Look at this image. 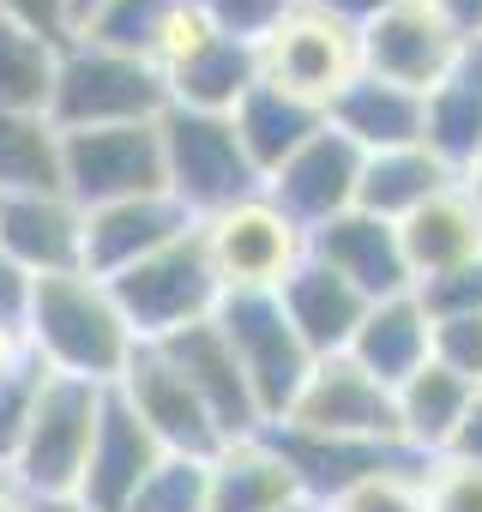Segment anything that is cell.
Segmentation results:
<instances>
[{"label":"cell","instance_id":"cell-5","mask_svg":"<svg viewBox=\"0 0 482 512\" xmlns=\"http://www.w3.org/2000/svg\"><path fill=\"white\" fill-rule=\"evenodd\" d=\"M109 296H115V308L127 314V326H133L139 344H157V338H169V332H181V326L211 320L217 302H223V284H217V272H211V260H205L199 223H193L187 235H175L169 247L145 253L139 266L115 272V278H109Z\"/></svg>","mask_w":482,"mask_h":512},{"label":"cell","instance_id":"cell-7","mask_svg":"<svg viewBox=\"0 0 482 512\" xmlns=\"http://www.w3.org/2000/svg\"><path fill=\"white\" fill-rule=\"evenodd\" d=\"M199 241H205V260H211L223 296L278 290L308 260V229L290 223L266 193H254V199H241V205L205 217L199 223Z\"/></svg>","mask_w":482,"mask_h":512},{"label":"cell","instance_id":"cell-37","mask_svg":"<svg viewBox=\"0 0 482 512\" xmlns=\"http://www.w3.org/2000/svg\"><path fill=\"white\" fill-rule=\"evenodd\" d=\"M428 362H440L464 386H482V314L428 320Z\"/></svg>","mask_w":482,"mask_h":512},{"label":"cell","instance_id":"cell-3","mask_svg":"<svg viewBox=\"0 0 482 512\" xmlns=\"http://www.w3.org/2000/svg\"><path fill=\"white\" fill-rule=\"evenodd\" d=\"M157 139H163V187L193 223H205V217H217V211L260 193V169L248 163V151H241L229 115L163 109Z\"/></svg>","mask_w":482,"mask_h":512},{"label":"cell","instance_id":"cell-32","mask_svg":"<svg viewBox=\"0 0 482 512\" xmlns=\"http://www.w3.org/2000/svg\"><path fill=\"white\" fill-rule=\"evenodd\" d=\"M175 7H187V0H103V7L79 25V37H91L103 49H121V55H145Z\"/></svg>","mask_w":482,"mask_h":512},{"label":"cell","instance_id":"cell-9","mask_svg":"<svg viewBox=\"0 0 482 512\" xmlns=\"http://www.w3.org/2000/svg\"><path fill=\"white\" fill-rule=\"evenodd\" d=\"M356 43H362V73L404 85L416 97H428L440 79H452L470 55V37H458L428 0H392L386 13H374L356 31Z\"/></svg>","mask_w":482,"mask_h":512},{"label":"cell","instance_id":"cell-6","mask_svg":"<svg viewBox=\"0 0 482 512\" xmlns=\"http://www.w3.org/2000/svg\"><path fill=\"white\" fill-rule=\"evenodd\" d=\"M211 320H217V332L229 338V350H235V362H241V380H248V392H254L266 428H278L284 410L296 404L308 368H314V356H308V344L296 338V326H290L278 290L223 296Z\"/></svg>","mask_w":482,"mask_h":512},{"label":"cell","instance_id":"cell-25","mask_svg":"<svg viewBox=\"0 0 482 512\" xmlns=\"http://www.w3.org/2000/svg\"><path fill=\"white\" fill-rule=\"evenodd\" d=\"M362 374H374L380 386H404L422 362H428V314L416 302V290L404 296H386V302H368L350 350H344Z\"/></svg>","mask_w":482,"mask_h":512},{"label":"cell","instance_id":"cell-31","mask_svg":"<svg viewBox=\"0 0 482 512\" xmlns=\"http://www.w3.org/2000/svg\"><path fill=\"white\" fill-rule=\"evenodd\" d=\"M55 55L61 43L0 19V109L13 115H49V91H55Z\"/></svg>","mask_w":482,"mask_h":512},{"label":"cell","instance_id":"cell-52","mask_svg":"<svg viewBox=\"0 0 482 512\" xmlns=\"http://www.w3.org/2000/svg\"><path fill=\"white\" fill-rule=\"evenodd\" d=\"M13 350H19V344H7V338H0V362H7V356H13Z\"/></svg>","mask_w":482,"mask_h":512},{"label":"cell","instance_id":"cell-19","mask_svg":"<svg viewBox=\"0 0 482 512\" xmlns=\"http://www.w3.org/2000/svg\"><path fill=\"white\" fill-rule=\"evenodd\" d=\"M193 217L169 199V193H145V199H115L85 211V272L91 278H115L127 266H139L145 253L169 247L175 235H187Z\"/></svg>","mask_w":482,"mask_h":512},{"label":"cell","instance_id":"cell-45","mask_svg":"<svg viewBox=\"0 0 482 512\" xmlns=\"http://www.w3.org/2000/svg\"><path fill=\"white\" fill-rule=\"evenodd\" d=\"M308 7H320V13H332V19H344V25H368L374 13H386L392 7V0H308Z\"/></svg>","mask_w":482,"mask_h":512},{"label":"cell","instance_id":"cell-49","mask_svg":"<svg viewBox=\"0 0 482 512\" xmlns=\"http://www.w3.org/2000/svg\"><path fill=\"white\" fill-rule=\"evenodd\" d=\"M43 512H85L79 500H43Z\"/></svg>","mask_w":482,"mask_h":512},{"label":"cell","instance_id":"cell-23","mask_svg":"<svg viewBox=\"0 0 482 512\" xmlns=\"http://www.w3.org/2000/svg\"><path fill=\"white\" fill-rule=\"evenodd\" d=\"M260 79H266L260 73V43H235V37L211 31L175 73H163V91H169V109L229 115Z\"/></svg>","mask_w":482,"mask_h":512},{"label":"cell","instance_id":"cell-13","mask_svg":"<svg viewBox=\"0 0 482 512\" xmlns=\"http://www.w3.org/2000/svg\"><path fill=\"white\" fill-rule=\"evenodd\" d=\"M356 175H362V151H356L344 133L320 127L302 151H290V157L260 181V193H266L290 223L320 229V223H332L338 211L356 205Z\"/></svg>","mask_w":482,"mask_h":512},{"label":"cell","instance_id":"cell-39","mask_svg":"<svg viewBox=\"0 0 482 512\" xmlns=\"http://www.w3.org/2000/svg\"><path fill=\"white\" fill-rule=\"evenodd\" d=\"M416 302L428 320H452V314H482V260L452 266L428 284H416Z\"/></svg>","mask_w":482,"mask_h":512},{"label":"cell","instance_id":"cell-34","mask_svg":"<svg viewBox=\"0 0 482 512\" xmlns=\"http://www.w3.org/2000/svg\"><path fill=\"white\" fill-rule=\"evenodd\" d=\"M43 380H49V368H43L25 344L0 362V464L13 458V446H19V434H25V422H31V404H37Z\"/></svg>","mask_w":482,"mask_h":512},{"label":"cell","instance_id":"cell-48","mask_svg":"<svg viewBox=\"0 0 482 512\" xmlns=\"http://www.w3.org/2000/svg\"><path fill=\"white\" fill-rule=\"evenodd\" d=\"M97 7H103V0H67V13H73V37H79V25H85Z\"/></svg>","mask_w":482,"mask_h":512},{"label":"cell","instance_id":"cell-42","mask_svg":"<svg viewBox=\"0 0 482 512\" xmlns=\"http://www.w3.org/2000/svg\"><path fill=\"white\" fill-rule=\"evenodd\" d=\"M0 19H13L49 43H67L73 37V13H67V0H0Z\"/></svg>","mask_w":482,"mask_h":512},{"label":"cell","instance_id":"cell-26","mask_svg":"<svg viewBox=\"0 0 482 512\" xmlns=\"http://www.w3.org/2000/svg\"><path fill=\"white\" fill-rule=\"evenodd\" d=\"M470 392L458 374H446L440 362H422L404 386H392V410H398V446L410 458H446L452 452V434L470 410Z\"/></svg>","mask_w":482,"mask_h":512},{"label":"cell","instance_id":"cell-1","mask_svg":"<svg viewBox=\"0 0 482 512\" xmlns=\"http://www.w3.org/2000/svg\"><path fill=\"white\" fill-rule=\"evenodd\" d=\"M25 350L49 374H73L91 386H115L121 368L133 362L139 338L127 314L115 308L109 284L91 272H55L31 284V320H25Z\"/></svg>","mask_w":482,"mask_h":512},{"label":"cell","instance_id":"cell-43","mask_svg":"<svg viewBox=\"0 0 482 512\" xmlns=\"http://www.w3.org/2000/svg\"><path fill=\"white\" fill-rule=\"evenodd\" d=\"M446 458L482 464V386L470 392V410H464V422H458V434H452V452H446Z\"/></svg>","mask_w":482,"mask_h":512},{"label":"cell","instance_id":"cell-22","mask_svg":"<svg viewBox=\"0 0 482 512\" xmlns=\"http://www.w3.org/2000/svg\"><path fill=\"white\" fill-rule=\"evenodd\" d=\"M278 302L296 326V338L308 344V356H344L362 314H368V296H356L338 272H326L320 260H302L284 284H278Z\"/></svg>","mask_w":482,"mask_h":512},{"label":"cell","instance_id":"cell-40","mask_svg":"<svg viewBox=\"0 0 482 512\" xmlns=\"http://www.w3.org/2000/svg\"><path fill=\"white\" fill-rule=\"evenodd\" d=\"M205 37H211V19H205V13L193 7V0H187V7H175V13L163 19V31L151 37L145 61H151L157 73H175V67H181V61H187V55H193Z\"/></svg>","mask_w":482,"mask_h":512},{"label":"cell","instance_id":"cell-33","mask_svg":"<svg viewBox=\"0 0 482 512\" xmlns=\"http://www.w3.org/2000/svg\"><path fill=\"white\" fill-rule=\"evenodd\" d=\"M422 458H404V464H386L362 482H350L344 494H332L320 512H428V494H422Z\"/></svg>","mask_w":482,"mask_h":512},{"label":"cell","instance_id":"cell-16","mask_svg":"<svg viewBox=\"0 0 482 512\" xmlns=\"http://www.w3.org/2000/svg\"><path fill=\"white\" fill-rule=\"evenodd\" d=\"M308 260H320L326 272H338L356 296L386 302L410 290V266H404V247H398V223H380L368 211H338L332 223L308 229Z\"/></svg>","mask_w":482,"mask_h":512},{"label":"cell","instance_id":"cell-12","mask_svg":"<svg viewBox=\"0 0 482 512\" xmlns=\"http://www.w3.org/2000/svg\"><path fill=\"white\" fill-rule=\"evenodd\" d=\"M115 398L151 428V440L163 446V452H175V458H211L217 446H223V434H217V422L205 416V404L193 398V386L175 374V362L157 350V344H139L133 350V362L121 368V380H115Z\"/></svg>","mask_w":482,"mask_h":512},{"label":"cell","instance_id":"cell-2","mask_svg":"<svg viewBox=\"0 0 482 512\" xmlns=\"http://www.w3.org/2000/svg\"><path fill=\"white\" fill-rule=\"evenodd\" d=\"M169 109L163 73L145 55L103 49L91 37H67L55 55V91H49V127L79 133V127H127V121H157Z\"/></svg>","mask_w":482,"mask_h":512},{"label":"cell","instance_id":"cell-18","mask_svg":"<svg viewBox=\"0 0 482 512\" xmlns=\"http://www.w3.org/2000/svg\"><path fill=\"white\" fill-rule=\"evenodd\" d=\"M308 500L272 434L223 440L205 458V512H284Z\"/></svg>","mask_w":482,"mask_h":512},{"label":"cell","instance_id":"cell-47","mask_svg":"<svg viewBox=\"0 0 482 512\" xmlns=\"http://www.w3.org/2000/svg\"><path fill=\"white\" fill-rule=\"evenodd\" d=\"M458 187H464V193H470V199L482 205V151H476V157H470V163L458 169Z\"/></svg>","mask_w":482,"mask_h":512},{"label":"cell","instance_id":"cell-21","mask_svg":"<svg viewBox=\"0 0 482 512\" xmlns=\"http://www.w3.org/2000/svg\"><path fill=\"white\" fill-rule=\"evenodd\" d=\"M326 127L344 133L362 157L374 151H404L422 145V97L404 85H386L374 73H356L332 103H326Z\"/></svg>","mask_w":482,"mask_h":512},{"label":"cell","instance_id":"cell-10","mask_svg":"<svg viewBox=\"0 0 482 512\" xmlns=\"http://www.w3.org/2000/svg\"><path fill=\"white\" fill-rule=\"evenodd\" d=\"M290 434H320V440H374V446H398V410H392V386H380L374 374H362L350 356H320L296 392V404L284 410Z\"/></svg>","mask_w":482,"mask_h":512},{"label":"cell","instance_id":"cell-44","mask_svg":"<svg viewBox=\"0 0 482 512\" xmlns=\"http://www.w3.org/2000/svg\"><path fill=\"white\" fill-rule=\"evenodd\" d=\"M428 7H434L458 37H470V43L482 37V0H428Z\"/></svg>","mask_w":482,"mask_h":512},{"label":"cell","instance_id":"cell-24","mask_svg":"<svg viewBox=\"0 0 482 512\" xmlns=\"http://www.w3.org/2000/svg\"><path fill=\"white\" fill-rule=\"evenodd\" d=\"M229 127H235L241 151H248V163H254L260 181H266L290 151H302V145L326 127V109L308 103V97H296V91H284V85H272V79H260L248 97L229 109Z\"/></svg>","mask_w":482,"mask_h":512},{"label":"cell","instance_id":"cell-50","mask_svg":"<svg viewBox=\"0 0 482 512\" xmlns=\"http://www.w3.org/2000/svg\"><path fill=\"white\" fill-rule=\"evenodd\" d=\"M470 67H476V79H482V37L470 43Z\"/></svg>","mask_w":482,"mask_h":512},{"label":"cell","instance_id":"cell-30","mask_svg":"<svg viewBox=\"0 0 482 512\" xmlns=\"http://www.w3.org/2000/svg\"><path fill=\"white\" fill-rule=\"evenodd\" d=\"M0 193H61V133L49 115L0 109Z\"/></svg>","mask_w":482,"mask_h":512},{"label":"cell","instance_id":"cell-35","mask_svg":"<svg viewBox=\"0 0 482 512\" xmlns=\"http://www.w3.org/2000/svg\"><path fill=\"white\" fill-rule=\"evenodd\" d=\"M127 512H205V458H163Z\"/></svg>","mask_w":482,"mask_h":512},{"label":"cell","instance_id":"cell-46","mask_svg":"<svg viewBox=\"0 0 482 512\" xmlns=\"http://www.w3.org/2000/svg\"><path fill=\"white\" fill-rule=\"evenodd\" d=\"M0 512H43V500H37L13 470H0Z\"/></svg>","mask_w":482,"mask_h":512},{"label":"cell","instance_id":"cell-15","mask_svg":"<svg viewBox=\"0 0 482 512\" xmlns=\"http://www.w3.org/2000/svg\"><path fill=\"white\" fill-rule=\"evenodd\" d=\"M169 452L151 440V428L115 398H103V416H97V434H91V452H85V476H79V506L85 512H127L133 494L145 488V476L163 464Z\"/></svg>","mask_w":482,"mask_h":512},{"label":"cell","instance_id":"cell-4","mask_svg":"<svg viewBox=\"0 0 482 512\" xmlns=\"http://www.w3.org/2000/svg\"><path fill=\"white\" fill-rule=\"evenodd\" d=\"M103 398H109V386L73 380V374H49L37 404H31V422H25L13 458L0 470H13L37 500H73L79 476H85V452H91L97 416H103Z\"/></svg>","mask_w":482,"mask_h":512},{"label":"cell","instance_id":"cell-27","mask_svg":"<svg viewBox=\"0 0 482 512\" xmlns=\"http://www.w3.org/2000/svg\"><path fill=\"white\" fill-rule=\"evenodd\" d=\"M446 187H458V175L428 145L374 151V157H362V175H356V211H368L380 223H404L410 211H422Z\"/></svg>","mask_w":482,"mask_h":512},{"label":"cell","instance_id":"cell-29","mask_svg":"<svg viewBox=\"0 0 482 512\" xmlns=\"http://www.w3.org/2000/svg\"><path fill=\"white\" fill-rule=\"evenodd\" d=\"M422 145L458 175L476 151H482V79L464 55V67L452 79H440L428 97H422Z\"/></svg>","mask_w":482,"mask_h":512},{"label":"cell","instance_id":"cell-38","mask_svg":"<svg viewBox=\"0 0 482 512\" xmlns=\"http://www.w3.org/2000/svg\"><path fill=\"white\" fill-rule=\"evenodd\" d=\"M428 512H482V464L464 458H428L422 470Z\"/></svg>","mask_w":482,"mask_h":512},{"label":"cell","instance_id":"cell-11","mask_svg":"<svg viewBox=\"0 0 482 512\" xmlns=\"http://www.w3.org/2000/svg\"><path fill=\"white\" fill-rule=\"evenodd\" d=\"M260 73L308 103H332L356 73H362V43H356V25L320 13V7H302L260 43Z\"/></svg>","mask_w":482,"mask_h":512},{"label":"cell","instance_id":"cell-41","mask_svg":"<svg viewBox=\"0 0 482 512\" xmlns=\"http://www.w3.org/2000/svg\"><path fill=\"white\" fill-rule=\"evenodd\" d=\"M31 272H19L7 253H0V338L25 344V320H31Z\"/></svg>","mask_w":482,"mask_h":512},{"label":"cell","instance_id":"cell-14","mask_svg":"<svg viewBox=\"0 0 482 512\" xmlns=\"http://www.w3.org/2000/svg\"><path fill=\"white\" fill-rule=\"evenodd\" d=\"M157 350L175 362V374L193 386V398L205 404V416L217 422L223 440H248V434H266V416L241 380V362L229 350V338L217 332V320H199V326H181L169 338H157Z\"/></svg>","mask_w":482,"mask_h":512},{"label":"cell","instance_id":"cell-20","mask_svg":"<svg viewBox=\"0 0 482 512\" xmlns=\"http://www.w3.org/2000/svg\"><path fill=\"white\" fill-rule=\"evenodd\" d=\"M398 247H404V266H410V290L482 260V205L464 187H446L440 199H428L422 211H410L398 223Z\"/></svg>","mask_w":482,"mask_h":512},{"label":"cell","instance_id":"cell-8","mask_svg":"<svg viewBox=\"0 0 482 512\" xmlns=\"http://www.w3.org/2000/svg\"><path fill=\"white\" fill-rule=\"evenodd\" d=\"M61 193L79 211L115 205V199L169 193L163 187V139H157V121L61 133Z\"/></svg>","mask_w":482,"mask_h":512},{"label":"cell","instance_id":"cell-51","mask_svg":"<svg viewBox=\"0 0 482 512\" xmlns=\"http://www.w3.org/2000/svg\"><path fill=\"white\" fill-rule=\"evenodd\" d=\"M284 512H320V506H314V500H296V506H284Z\"/></svg>","mask_w":482,"mask_h":512},{"label":"cell","instance_id":"cell-17","mask_svg":"<svg viewBox=\"0 0 482 512\" xmlns=\"http://www.w3.org/2000/svg\"><path fill=\"white\" fill-rule=\"evenodd\" d=\"M0 253L31 272H85V211L67 193H0Z\"/></svg>","mask_w":482,"mask_h":512},{"label":"cell","instance_id":"cell-28","mask_svg":"<svg viewBox=\"0 0 482 512\" xmlns=\"http://www.w3.org/2000/svg\"><path fill=\"white\" fill-rule=\"evenodd\" d=\"M266 434L278 440V452L290 458V470H296V482L314 506H326L350 482L410 458L404 446H374V440H320V434H290V428H266Z\"/></svg>","mask_w":482,"mask_h":512},{"label":"cell","instance_id":"cell-36","mask_svg":"<svg viewBox=\"0 0 482 512\" xmlns=\"http://www.w3.org/2000/svg\"><path fill=\"white\" fill-rule=\"evenodd\" d=\"M193 7L211 19V31H223L235 43H266L302 0H193Z\"/></svg>","mask_w":482,"mask_h":512}]
</instances>
